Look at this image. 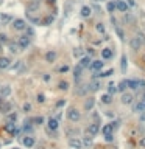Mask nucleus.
<instances>
[{"label": "nucleus", "mask_w": 145, "mask_h": 149, "mask_svg": "<svg viewBox=\"0 0 145 149\" xmlns=\"http://www.w3.org/2000/svg\"><path fill=\"white\" fill-rule=\"evenodd\" d=\"M36 144V138L33 137V135H27V137H24V146L25 148H33Z\"/></svg>", "instance_id": "nucleus-14"}, {"label": "nucleus", "mask_w": 145, "mask_h": 149, "mask_svg": "<svg viewBox=\"0 0 145 149\" xmlns=\"http://www.w3.org/2000/svg\"><path fill=\"white\" fill-rule=\"evenodd\" d=\"M133 112H134V114H140V112H145V104H144L142 101L136 102V104L133 106Z\"/></svg>", "instance_id": "nucleus-20"}, {"label": "nucleus", "mask_w": 145, "mask_h": 149, "mask_svg": "<svg viewBox=\"0 0 145 149\" xmlns=\"http://www.w3.org/2000/svg\"><path fill=\"white\" fill-rule=\"evenodd\" d=\"M58 89H59V90H62V92H66L69 89V84L66 81H59L58 82Z\"/></svg>", "instance_id": "nucleus-34"}, {"label": "nucleus", "mask_w": 145, "mask_h": 149, "mask_svg": "<svg viewBox=\"0 0 145 149\" xmlns=\"http://www.w3.org/2000/svg\"><path fill=\"white\" fill-rule=\"evenodd\" d=\"M116 8H117L120 12H126L128 8H130V5H128L125 0H117V2H116Z\"/></svg>", "instance_id": "nucleus-12"}, {"label": "nucleus", "mask_w": 145, "mask_h": 149, "mask_svg": "<svg viewBox=\"0 0 145 149\" xmlns=\"http://www.w3.org/2000/svg\"><path fill=\"white\" fill-rule=\"evenodd\" d=\"M83 148H91L92 146V137H89V135H86V137H83Z\"/></svg>", "instance_id": "nucleus-29"}, {"label": "nucleus", "mask_w": 145, "mask_h": 149, "mask_svg": "<svg viewBox=\"0 0 145 149\" xmlns=\"http://www.w3.org/2000/svg\"><path fill=\"white\" fill-rule=\"evenodd\" d=\"M81 16H83V17H89V16H91V8H89V6H83V8H81Z\"/></svg>", "instance_id": "nucleus-33"}, {"label": "nucleus", "mask_w": 145, "mask_h": 149, "mask_svg": "<svg viewBox=\"0 0 145 149\" xmlns=\"http://www.w3.org/2000/svg\"><path fill=\"white\" fill-rule=\"evenodd\" d=\"M101 102H103V104H111V102H113V95L111 93H103L101 95Z\"/></svg>", "instance_id": "nucleus-26"}, {"label": "nucleus", "mask_w": 145, "mask_h": 149, "mask_svg": "<svg viewBox=\"0 0 145 149\" xmlns=\"http://www.w3.org/2000/svg\"><path fill=\"white\" fill-rule=\"evenodd\" d=\"M30 44H31V37H28L27 34L21 36V37L17 39V45H19V47H21V50H25V48H28V47H30Z\"/></svg>", "instance_id": "nucleus-4"}, {"label": "nucleus", "mask_w": 145, "mask_h": 149, "mask_svg": "<svg viewBox=\"0 0 145 149\" xmlns=\"http://www.w3.org/2000/svg\"><path fill=\"white\" fill-rule=\"evenodd\" d=\"M38 101H39V102H44V101H45V96H44L42 93H41V95H38Z\"/></svg>", "instance_id": "nucleus-44"}, {"label": "nucleus", "mask_w": 145, "mask_h": 149, "mask_svg": "<svg viewBox=\"0 0 145 149\" xmlns=\"http://www.w3.org/2000/svg\"><path fill=\"white\" fill-rule=\"evenodd\" d=\"M100 87H101V85H100V82H98L97 79H94V78H92V81L89 82V85H87L89 92H97Z\"/></svg>", "instance_id": "nucleus-16"}, {"label": "nucleus", "mask_w": 145, "mask_h": 149, "mask_svg": "<svg viewBox=\"0 0 145 149\" xmlns=\"http://www.w3.org/2000/svg\"><path fill=\"white\" fill-rule=\"evenodd\" d=\"M95 106V98H87L86 102H84V110L86 112H91Z\"/></svg>", "instance_id": "nucleus-17"}, {"label": "nucleus", "mask_w": 145, "mask_h": 149, "mask_svg": "<svg viewBox=\"0 0 145 149\" xmlns=\"http://www.w3.org/2000/svg\"><path fill=\"white\" fill-rule=\"evenodd\" d=\"M116 90H117L116 84H113V82H111V84H109V93H111V95H113V93H116Z\"/></svg>", "instance_id": "nucleus-41"}, {"label": "nucleus", "mask_w": 145, "mask_h": 149, "mask_svg": "<svg viewBox=\"0 0 145 149\" xmlns=\"http://www.w3.org/2000/svg\"><path fill=\"white\" fill-rule=\"evenodd\" d=\"M113 73H114V70H113V68H109V70H106V72H101V73H95L94 79L95 78H106V76H111Z\"/></svg>", "instance_id": "nucleus-25"}, {"label": "nucleus", "mask_w": 145, "mask_h": 149, "mask_svg": "<svg viewBox=\"0 0 145 149\" xmlns=\"http://www.w3.org/2000/svg\"><path fill=\"white\" fill-rule=\"evenodd\" d=\"M69 148L70 149H81L83 148V141L80 138H70L69 140Z\"/></svg>", "instance_id": "nucleus-9"}, {"label": "nucleus", "mask_w": 145, "mask_h": 149, "mask_svg": "<svg viewBox=\"0 0 145 149\" xmlns=\"http://www.w3.org/2000/svg\"><path fill=\"white\" fill-rule=\"evenodd\" d=\"M98 132H100V124L98 123H92L91 126H87V129H86V135H89V137H95Z\"/></svg>", "instance_id": "nucleus-5"}, {"label": "nucleus", "mask_w": 145, "mask_h": 149, "mask_svg": "<svg viewBox=\"0 0 145 149\" xmlns=\"http://www.w3.org/2000/svg\"><path fill=\"white\" fill-rule=\"evenodd\" d=\"M140 121H145V114H142V117H140Z\"/></svg>", "instance_id": "nucleus-55"}, {"label": "nucleus", "mask_w": 145, "mask_h": 149, "mask_svg": "<svg viewBox=\"0 0 145 149\" xmlns=\"http://www.w3.org/2000/svg\"><path fill=\"white\" fill-rule=\"evenodd\" d=\"M94 51H95L94 48H87V53H89V54H92V53H94Z\"/></svg>", "instance_id": "nucleus-53"}, {"label": "nucleus", "mask_w": 145, "mask_h": 149, "mask_svg": "<svg viewBox=\"0 0 145 149\" xmlns=\"http://www.w3.org/2000/svg\"><path fill=\"white\" fill-rule=\"evenodd\" d=\"M140 146H142V148H145V137H142V138H140Z\"/></svg>", "instance_id": "nucleus-50"}, {"label": "nucleus", "mask_w": 145, "mask_h": 149, "mask_svg": "<svg viewBox=\"0 0 145 149\" xmlns=\"http://www.w3.org/2000/svg\"><path fill=\"white\" fill-rule=\"evenodd\" d=\"M125 22H126V24H133V22H134V17L126 12V14H125Z\"/></svg>", "instance_id": "nucleus-39"}, {"label": "nucleus", "mask_w": 145, "mask_h": 149, "mask_svg": "<svg viewBox=\"0 0 145 149\" xmlns=\"http://www.w3.org/2000/svg\"><path fill=\"white\" fill-rule=\"evenodd\" d=\"M101 56H103V59H111L114 56V53L111 48H103L101 50Z\"/></svg>", "instance_id": "nucleus-23"}, {"label": "nucleus", "mask_w": 145, "mask_h": 149, "mask_svg": "<svg viewBox=\"0 0 145 149\" xmlns=\"http://www.w3.org/2000/svg\"><path fill=\"white\" fill-rule=\"evenodd\" d=\"M103 64H105L103 61H92V64H91V67L89 68H91L94 73H97V72H100L101 68H103Z\"/></svg>", "instance_id": "nucleus-13"}, {"label": "nucleus", "mask_w": 145, "mask_h": 149, "mask_svg": "<svg viewBox=\"0 0 145 149\" xmlns=\"http://www.w3.org/2000/svg\"><path fill=\"white\" fill-rule=\"evenodd\" d=\"M111 124H113V127H114V131H116V129L119 127V124H120V121H119V120H116V121H114V123H111Z\"/></svg>", "instance_id": "nucleus-45"}, {"label": "nucleus", "mask_w": 145, "mask_h": 149, "mask_svg": "<svg viewBox=\"0 0 145 149\" xmlns=\"http://www.w3.org/2000/svg\"><path fill=\"white\" fill-rule=\"evenodd\" d=\"M126 89H130V79H123V81L119 82L117 90L120 92V93H125V90H126Z\"/></svg>", "instance_id": "nucleus-15"}, {"label": "nucleus", "mask_w": 145, "mask_h": 149, "mask_svg": "<svg viewBox=\"0 0 145 149\" xmlns=\"http://www.w3.org/2000/svg\"><path fill=\"white\" fill-rule=\"evenodd\" d=\"M62 106H64V99H61V101L56 102V107H62Z\"/></svg>", "instance_id": "nucleus-49"}, {"label": "nucleus", "mask_w": 145, "mask_h": 149, "mask_svg": "<svg viewBox=\"0 0 145 149\" xmlns=\"http://www.w3.org/2000/svg\"><path fill=\"white\" fill-rule=\"evenodd\" d=\"M13 30L14 31H24V30H27V22L24 19H14L13 20Z\"/></svg>", "instance_id": "nucleus-3"}, {"label": "nucleus", "mask_w": 145, "mask_h": 149, "mask_svg": "<svg viewBox=\"0 0 145 149\" xmlns=\"http://www.w3.org/2000/svg\"><path fill=\"white\" fill-rule=\"evenodd\" d=\"M142 45H144L142 41H140L137 36H136V37H133V39L130 41V47H131V50H133V51H139V50L142 48Z\"/></svg>", "instance_id": "nucleus-6"}, {"label": "nucleus", "mask_w": 145, "mask_h": 149, "mask_svg": "<svg viewBox=\"0 0 145 149\" xmlns=\"http://www.w3.org/2000/svg\"><path fill=\"white\" fill-rule=\"evenodd\" d=\"M0 20H2V24H3V25H8L9 22H13L14 19H13V16H9V14H2Z\"/></svg>", "instance_id": "nucleus-28"}, {"label": "nucleus", "mask_w": 145, "mask_h": 149, "mask_svg": "<svg viewBox=\"0 0 145 149\" xmlns=\"http://www.w3.org/2000/svg\"><path fill=\"white\" fill-rule=\"evenodd\" d=\"M128 59H126V54H122V59H120V70H122V73H125L126 72V68H128Z\"/></svg>", "instance_id": "nucleus-22"}, {"label": "nucleus", "mask_w": 145, "mask_h": 149, "mask_svg": "<svg viewBox=\"0 0 145 149\" xmlns=\"http://www.w3.org/2000/svg\"><path fill=\"white\" fill-rule=\"evenodd\" d=\"M106 9H108V12H111V14H113L114 11H116V2H113V0H109V2H108V5H106Z\"/></svg>", "instance_id": "nucleus-32"}, {"label": "nucleus", "mask_w": 145, "mask_h": 149, "mask_svg": "<svg viewBox=\"0 0 145 149\" xmlns=\"http://www.w3.org/2000/svg\"><path fill=\"white\" fill-rule=\"evenodd\" d=\"M56 58H58V54L53 50H48V51L45 53V62H48V64H53V62L56 61Z\"/></svg>", "instance_id": "nucleus-11"}, {"label": "nucleus", "mask_w": 145, "mask_h": 149, "mask_svg": "<svg viewBox=\"0 0 145 149\" xmlns=\"http://www.w3.org/2000/svg\"><path fill=\"white\" fill-rule=\"evenodd\" d=\"M91 64H92V59L89 58V56H83V58L80 59V65L83 68H87V67H91Z\"/></svg>", "instance_id": "nucleus-19"}, {"label": "nucleus", "mask_w": 145, "mask_h": 149, "mask_svg": "<svg viewBox=\"0 0 145 149\" xmlns=\"http://www.w3.org/2000/svg\"><path fill=\"white\" fill-rule=\"evenodd\" d=\"M39 5H41V2L39 0H34V2H30L27 5V14H31V12L38 11L39 9Z\"/></svg>", "instance_id": "nucleus-10"}, {"label": "nucleus", "mask_w": 145, "mask_h": 149, "mask_svg": "<svg viewBox=\"0 0 145 149\" xmlns=\"http://www.w3.org/2000/svg\"><path fill=\"white\" fill-rule=\"evenodd\" d=\"M13 149H21V148H13Z\"/></svg>", "instance_id": "nucleus-57"}, {"label": "nucleus", "mask_w": 145, "mask_h": 149, "mask_svg": "<svg viewBox=\"0 0 145 149\" xmlns=\"http://www.w3.org/2000/svg\"><path fill=\"white\" fill-rule=\"evenodd\" d=\"M16 117H17L16 114H11V115H9V120H11V121H14V120H16Z\"/></svg>", "instance_id": "nucleus-51"}, {"label": "nucleus", "mask_w": 145, "mask_h": 149, "mask_svg": "<svg viewBox=\"0 0 145 149\" xmlns=\"http://www.w3.org/2000/svg\"><path fill=\"white\" fill-rule=\"evenodd\" d=\"M28 19H30V22H31V24H34V25H39V24H41V19H39V17H33V16L28 14Z\"/></svg>", "instance_id": "nucleus-37"}, {"label": "nucleus", "mask_w": 145, "mask_h": 149, "mask_svg": "<svg viewBox=\"0 0 145 149\" xmlns=\"http://www.w3.org/2000/svg\"><path fill=\"white\" fill-rule=\"evenodd\" d=\"M97 2H101V0H97Z\"/></svg>", "instance_id": "nucleus-59"}, {"label": "nucleus", "mask_w": 145, "mask_h": 149, "mask_svg": "<svg viewBox=\"0 0 145 149\" xmlns=\"http://www.w3.org/2000/svg\"><path fill=\"white\" fill-rule=\"evenodd\" d=\"M101 132H103V137H105V140H106L108 143H111V141L114 140V138H113V134H114L113 124H105L103 129H101Z\"/></svg>", "instance_id": "nucleus-2"}, {"label": "nucleus", "mask_w": 145, "mask_h": 149, "mask_svg": "<svg viewBox=\"0 0 145 149\" xmlns=\"http://www.w3.org/2000/svg\"><path fill=\"white\" fill-rule=\"evenodd\" d=\"M116 31H117V36L120 37V41H123V39H125V33H123V30H120L119 26H116Z\"/></svg>", "instance_id": "nucleus-38"}, {"label": "nucleus", "mask_w": 145, "mask_h": 149, "mask_svg": "<svg viewBox=\"0 0 145 149\" xmlns=\"http://www.w3.org/2000/svg\"><path fill=\"white\" fill-rule=\"evenodd\" d=\"M8 50H9V53H13V54H16V53L21 50V47H19L17 44H14V42H8Z\"/></svg>", "instance_id": "nucleus-24"}, {"label": "nucleus", "mask_w": 145, "mask_h": 149, "mask_svg": "<svg viewBox=\"0 0 145 149\" xmlns=\"http://www.w3.org/2000/svg\"><path fill=\"white\" fill-rule=\"evenodd\" d=\"M83 70H84V68L81 67L80 64H78L77 67L73 68V78H75V81H77V82L80 81V78H81V73H83Z\"/></svg>", "instance_id": "nucleus-18"}, {"label": "nucleus", "mask_w": 145, "mask_h": 149, "mask_svg": "<svg viewBox=\"0 0 145 149\" xmlns=\"http://www.w3.org/2000/svg\"><path fill=\"white\" fill-rule=\"evenodd\" d=\"M80 118H81V112L78 110V109L70 107V109L67 110V120H69V121H72V123H77V121H80Z\"/></svg>", "instance_id": "nucleus-1"}, {"label": "nucleus", "mask_w": 145, "mask_h": 149, "mask_svg": "<svg viewBox=\"0 0 145 149\" xmlns=\"http://www.w3.org/2000/svg\"><path fill=\"white\" fill-rule=\"evenodd\" d=\"M0 41H2V42H8V39H6L5 34H0Z\"/></svg>", "instance_id": "nucleus-48"}, {"label": "nucleus", "mask_w": 145, "mask_h": 149, "mask_svg": "<svg viewBox=\"0 0 145 149\" xmlns=\"http://www.w3.org/2000/svg\"><path fill=\"white\" fill-rule=\"evenodd\" d=\"M25 31H27V36H28V37H33V36H34V30H33L31 26H27V30H25Z\"/></svg>", "instance_id": "nucleus-40"}, {"label": "nucleus", "mask_w": 145, "mask_h": 149, "mask_svg": "<svg viewBox=\"0 0 145 149\" xmlns=\"http://www.w3.org/2000/svg\"><path fill=\"white\" fill-rule=\"evenodd\" d=\"M52 22H53V17H52V16H48V17L44 20V25H50Z\"/></svg>", "instance_id": "nucleus-42"}, {"label": "nucleus", "mask_w": 145, "mask_h": 149, "mask_svg": "<svg viewBox=\"0 0 145 149\" xmlns=\"http://www.w3.org/2000/svg\"><path fill=\"white\" fill-rule=\"evenodd\" d=\"M42 79H44L45 82H47V81H50V75H47V73H45L44 76H42Z\"/></svg>", "instance_id": "nucleus-47"}, {"label": "nucleus", "mask_w": 145, "mask_h": 149, "mask_svg": "<svg viewBox=\"0 0 145 149\" xmlns=\"http://www.w3.org/2000/svg\"><path fill=\"white\" fill-rule=\"evenodd\" d=\"M47 2H48V3H50V5H53V3H55V2H56V0H47Z\"/></svg>", "instance_id": "nucleus-54"}, {"label": "nucleus", "mask_w": 145, "mask_h": 149, "mask_svg": "<svg viewBox=\"0 0 145 149\" xmlns=\"http://www.w3.org/2000/svg\"><path fill=\"white\" fill-rule=\"evenodd\" d=\"M47 127H48V131H52V132L58 131V127H59V120H58V118H55V117L48 118V121H47Z\"/></svg>", "instance_id": "nucleus-7"}, {"label": "nucleus", "mask_w": 145, "mask_h": 149, "mask_svg": "<svg viewBox=\"0 0 145 149\" xmlns=\"http://www.w3.org/2000/svg\"><path fill=\"white\" fill-rule=\"evenodd\" d=\"M11 110V104H9V102H2V104H0V112H2V114H6V112H9Z\"/></svg>", "instance_id": "nucleus-30"}, {"label": "nucleus", "mask_w": 145, "mask_h": 149, "mask_svg": "<svg viewBox=\"0 0 145 149\" xmlns=\"http://www.w3.org/2000/svg\"><path fill=\"white\" fill-rule=\"evenodd\" d=\"M105 115H106L108 118H114V112H113V110H108V112H105Z\"/></svg>", "instance_id": "nucleus-43"}, {"label": "nucleus", "mask_w": 145, "mask_h": 149, "mask_svg": "<svg viewBox=\"0 0 145 149\" xmlns=\"http://www.w3.org/2000/svg\"><path fill=\"white\" fill-rule=\"evenodd\" d=\"M5 131H8L9 134H19V131H16V124L13 121H8L5 124Z\"/></svg>", "instance_id": "nucleus-21"}, {"label": "nucleus", "mask_w": 145, "mask_h": 149, "mask_svg": "<svg viewBox=\"0 0 145 149\" xmlns=\"http://www.w3.org/2000/svg\"><path fill=\"white\" fill-rule=\"evenodd\" d=\"M140 101H142V102H144V104H145V93L142 95V99H140Z\"/></svg>", "instance_id": "nucleus-56"}, {"label": "nucleus", "mask_w": 145, "mask_h": 149, "mask_svg": "<svg viewBox=\"0 0 145 149\" xmlns=\"http://www.w3.org/2000/svg\"><path fill=\"white\" fill-rule=\"evenodd\" d=\"M128 5H130V6H134V0H128Z\"/></svg>", "instance_id": "nucleus-52"}, {"label": "nucleus", "mask_w": 145, "mask_h": 149, "mask_svg": "<svg viewBox=\"0 0 145 149\" xmlns=\"http://www.w3.org/2000/svg\"><path fill=\"white\" fill-rule=\"evenodd\" d=\"M0 51H2V47H0Z\"/></svg>", "instance_id": "nucleus-58"}, {"label": "nucleus", "mask_w": 145, "mask_h": 149, "mask_svg": "<svg viewBox=\"0 0 145 149\" xmlns=\"http://www.w3.org/2000/svg\"><path fill=\"white\" fill-rule=\"evenodd\" d=\"M120 101H122V104H125V106H130V104H133V101H134V96H133V93H128V92H125V93H122V96H120Z\"/></svg>", "instance_id": "nucleus-8"}, {"label": "nucleus", "mask_w": 145, "mask_h": 149, "mask_svg": "<svg viewBox=\"0 0 145 149\" xmlns=\"http://www.w3.org/2000/svg\"><path fill=\"white\" fill-rule=\"evenodd\" d=\"M9 64H11V61L8 58H0V68H8Z\"/></svg>", "instance_id": "nucleus-31"}, {"label": "nucleus", "mask_w": 145, "mask_h": 149, "mask_svg": "<svg viewBox=\"0 0 145 149\" xmlns=\"http://www.w3.org/2000/svg\"><path fill=\"white\" fill-rule=\"evenodd\" d=\"M87 85H80V89H78V95H86L89 92V89H86Z\"/></svg>", "instance_id": "nucleus-36"}, {"label": "nucleus", "mask_w": 145, "mask_h": 149, "mask_svg": "<svg viewBox=\"0 0 145 149\" xmlns=\"http://www.w3.org/2000/svg\"><path fill=\"white\" fill-rule=\"evenodd\" d=\"M95 30H97L100 34H105V31H106V28H105L103 24H97V25H95Z\"/></svg>", "instance_id": "nucleus-35"}, {"label": "nucleus", "mask_w": 145, "mask_h": 149, "mask_svg": "<svg viewBox=\"0 0 145 149\" xmlns=\"http://www.w3.org/2000/svg\"><path fill=\"white\" fill-rule=\"evenodd\" d=\"M9 93H11V87H9V85H2V87H0V95H2V98L8 96Z\"/></svg>", "instance_id": "nucleus-27"}, {"label": "nucleus", "mask_w": 145, "mask_h": 149, "mask_svg": "<svg viewBox=\"0 0 145 149\" xmlns=\"http://www.w3.org/2000/svg\"><path fill=\"white\" fill-rule=\"evenodd\" d=\"M94 9L97 11V14H101V9H100V6L98 5H94Z\"/></svg>", "instance_id": "nucleus-46"}]
</instances>
